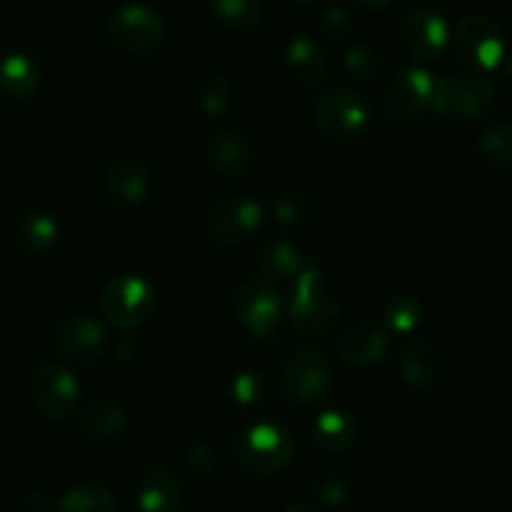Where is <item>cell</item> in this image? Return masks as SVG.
Listing matches in <instances>:
<instances>
[{"label":"cell","mask_w":512,"mask_h":512,"mask_svg":"<svg viewBox=\"0 0 512 512\" xmlns=\"http://www.w3.org/2000/svg\"><path fill=\"white\" fill-rule=\"evenodd\" d=\"M450 43L468 73L490 75L505 63L503 30L488 15H468L460 20Z\"/></svg>","instance_id":"6da1fadb"},{"label":"cell","mask_w":512,"mask_h":512,"mask_svg":"<svg viewBox=\"0 0 512 512\" xmlns=\"http://www.w3.org/2000/svg\"><path fill=\"white\" fill-rule=\"evenodd\" d=\"M293 283L295 293L288 305V315L293 325L303 333H325L333 325L335 315H338V300L325 288L318 265L313 260H305Z\"/></svg>","instance_id":"7a4b0ae2"},{"label":"cell","mask_w":512,"mask_h":512,"mask_svg":"<svg viewBox=\"0 0 512 512\" xmlns=\"http://www.w3.org/2000/svg\"><path fill=\"white\" fill-rule=\"evenodd\" d=\"M295 443L285 428L275 423H255L235 440V455L248 470L260 475L280 473L293 460Z\"/></svg>","instance_id":"3957f363"},{"label":"cell","mask_w":512,"mask_h":512,"mask_svg":"<svg viewBox=\"0 0 512 512\" xmlns=\"http://www.w3.org/2000/svg\"><path fill=\"white\" fill-rule=\"evenodd\" d=\"M498 88L488 75H465V78H435L430 108L440 115L480 118L495 105Z\"/></svg>","instance_id":"277c9868"},{"label":"cell","mask_w":512,"mask_h":512,"mask_svg":"<svg viewBox=\"0 0 512 512\" xmlns=\"http://www.w3.org/2000/svg\"><path fill=\"white\" fill-rule=\"evenodd\" d=\"M100 308L115 328H140L155 313V290L140 275H123V278L108 283L103 298H100Z\"/></svg>","instance_id":"5b68a950"},{"label":"cell","mask_w":512,"mask_h":512,"mask_svg":"<svg viewBox=\"0 0 512 512\" xmlns=\"http://www.w3.org/2000/svg\"><path fill=\"white\" fill-rule=\"evenodd\" d=\"M435 78L423 68H400L380 85L378 105L385 118L413 120L430 108Z\"/></svg>","instance_id":"8992f818"},{"label":"cell","mask_w":512,"mask_h":512,"mask_svg":"<svg viewBox=\"0 0 512 512\" xmlns=\"http://www.w3.org/2000/svg\"><path fill=\"white\" fill-rule=\"evenodd\" d=\"M370 108L360 93L350 88H335L320 95L313 105V125L328 138L348 140L365 130Z\"/></svg>","instance_id":"52a82bcc"},{"label":"cell","mask_w":512,"mask_h":512,"mask_svg":"<svg viewBox=\"0 0 512 512\" xmlns=\"http://www.w3.org/2000/svg\"><path fill=\"white\" fill-rule=\"evenodd\" d=\"M280 385L293 403L313 405L320 403L333 388V370H330L328 358L320 350L300 348L285 363Z\"/></svg>","instance_id":"ba28073f"},{"label":"cell","mask_w":512,"mask_h":512,"mask_svg":"<svg viewBox=\"0 0 512 512\" xmlns=\"http://www.w3.org/2000/svg\"><path fill=\"white\" fill-rule=\"evenodd\" d=\"M233 318L255 338H268L278 325L280 300L273 285L263 278H245L230 300Z\"/></svg>","instance_id":"9c48e42d"},{"label":"cell","mask_w":512,"mask_h":512,"mask_svg":"<svg viewBox=\"0 0 512 512\" xmlns=\"http://www.w3.org/2000/svg\"><path fill=\"white\" fill-rule=\"evenodd\" d=\"M165 38V25L148 5L128 3L110 18V40L125 53H148Z\"/></svg>","instance_id":"30bf717a"},{"label":"cell","mask_w":512,"mask_h":512,"mask_svg":"<svg viewBox=\"0 0 512 512\" xmlns=\"http://www.w3.org/2000/svg\"><path fill=\"white\" fill-rule=\"evenodd\" d=\"M78 380L70 370L60 365H40L30 380V398L33 405L48 418H65L75 410L78 403Z\"/></svg>","instance_id":"8fae6325"},{"label":"cell","mask_w":512,"mask_h":512,"mask_svg":"<svg viewBox=\"0 0 512 512\" xmlns=\"http://www.w3.org/2000/svg\"><path fill=\"white\" fill-rule=\"evenodd\" d=\"M400 40L410 55L420 60H433L440 58L450 45V28L443 15L435 10L415 8L408 10L400 20Z\"/></svg>","instance_id":"7c38bea8"},{"label":"cell","mask_w":512,"mask_h":512,"mask_svg":"<svg viewBox=\"0 0 512 512\" xmlns=\"http://www.w3.org/2000/svg\"><path fill=\"white\" fill-rule=\"evenodd\" d=\"M263 223V210L248 198H228L208 215V233L220 243H245Z\"/></svg>","instance_id":"4fadbf2b"},{"label":"cell","mask_w":512,"mask_h":512,"mask_svg":"<svg viewBox=\"0 0 512 512\" xmlns=\"http://www.w3.org/2000/svg\"><path fill=\"white\" fill-rule=\"evenodd\" d=\"M385 350H388V333L375 320H358L338 338V355L345 363H378Z\"/></svg>","instance_id":"5bb4252c"},{"label":"cell","mask_w":512,"mask_h":512,"mask_svg":"<svg viewBox=\"0 0 512 512\" xmlns=\"http://www.w3.org/2000/svg\"><path fill=\"white\" fill-rule=\"evenodd\" d=\"M143 512H180L185 505V485L173 470L153 468L143 475L138 488Z\"/></svg>","instance_id":"9a60e30c"},{"label":"cell","mask_w":512,"mask_h":512,"mask_svg":"<svg viewBox=\"0 0 512 512\" xmlns=\"http://www.w3.org/2000/svg\"><path fill=\"white\" fill-rule=\"evenodd\" d=\"M208 155L213 168L225 178H245L255 163L253 145L240 133H218L210 138Z\"/></svg>","instance_id":"2e32d148"},{"label":"cell","mask_w":512,"mask_h":512,"mask_svg":"<svg viewBox=\"0 0 512 512\" xmlns=\"http://www.w3.org/2000/svg\"><path fill=\"white\" fill-rule=\"evenodd\" d=\"M55 343L63 353L73 355V358H93L100 353L105 343L103 328L95 320L83 318V315H73V318L63 320L55 330Z\"/></svg>","instance_id":"e0dca14e"},{"label":"cell","mask_w":512,"mask_h":512,"mask_svg":"<svg viewBox=\"0 0 512 512\" xmlns=\"http://www.w3.org/2000/svg\"><path fill=\"white\" fill-rule=\"evenodd\" d=\"M290 75L300 85H318L328 75V55L308 35H298L288 43L285 50Z\"/></svg>","instance_id":"ac0fdd59"},{"label":"cell","mask_w":512,"mask_h":512,"mask_svg":"<svg viewBox=\"0 0 512 512\" xmlns=\"http://www.w3.org/2000/svg\"><path fill=\"white\" fill-rule=\"evenodd\" d=\"M400 373L408 385L425 388L440 373V350L433 340L413 338L400 353Z\"/></svg>","instance_id":"d6986e66"},{"label":"cell","mask_w":512,"mask_h":512,"mask_svg":"<svg viewBox=\"0 0 512 512\" xmlns=\"http://www.w3.org/2000/svg\"><path fill=\"white\" fill-rule=\"evenodd\" d=\"M105 190L110 193V198L123 205L140 203V200H145V195L150 190L148 170L135 158L118 160L108 170V175H105Z\"/></svg>","instance_id":"ffe728a7"},{"label":"cell","mask_w":512,"mask_h":512,"mask_svg":"<svg viewBox=\"0 0 512 512\" xmlns=\"http://www.w3.org/2000/svg\"><path fill=\"white\" fill-rule=\"evenodd\" d=\"M40 83V70L33 58L23 53H10L0 60V90L10 98H28Z\"/></svg>","instance_id":"44dd1931"},{"label":"cell","mask_w":512,"mask_h":512,"mask_svg":"<svg viewBox=\"0 0 512 512\" xmlns=\"http://www.w3.org/2000/svg\"><path fill=\"white\" fill-rule=\"evenodd\" d=\"M313 435L320 448L340 453V450H348L355 443L358 425H355L353 415L345 413V410H325L315 418Z\"/></svg>","instance_id":"7402d4cb"},{"label":"cell","mask_w":512,"mask_h":512,"mask_svg":"<svg viewBox=\"0 0 512 512\" xmlns=\"http://www.w3.org/2000/svg\"><path fill=\"white\" fill-rule=\"evenodd\" d=\"M113 508V493L100 483L73 485L58 500L60 512H113Z\"/></svg>","instance_id":"603a6c76"},{"label":"cell","mask_w":512,"mask_h":512,"mask_svg":"<svg viewBox=\"0 0 512 512\" xmlns=\"http://www.w3.org/2000/svg\"><path fill=\"white\" fill-rule=\"evenodd\" d=\"M303 263V255L288 243H268L260 253V268L268 275V280H278V283H290L298 278Z\"/></svg>","instance_id":"cb8c5ba5"},{"label":"cell","mask_w":512,"mask_h":512,"mask_svg":"<svg viewBox=\"0 0 512 512\" xmlns=\"http://www.w3.org/2000/svg\"><path fill=\"white\" fill-rule=\"evenodd\" d=\"M20 243L28 253L43 255L48 253L50 248L58 240V225L50 218L48 213H30L28 218L20 223Z\"/></svg>","instance_id":"d4e9b609"},{"label":"cell","mask_w":512,"mask_h":512,"mask_svg":"<svg viewBox=\"0 0 512 512\" xmlns=\"http://www.w3.org/2000/svg\"><path fill=\"white\" fill-rule=\"evenodd\" d=\"M125 423L128 415L115 403H95L83 415V430L93 438H113L125 428Z\"/></svg>","instance_id":"484cf974"},{"label":"cell","mask_w":512,"mask_h":512,"mask_svg":"<svg viewBox=\"0 0 512 512\" xmlns=\"http://www.w3.org/2000/svg\"><path fill=\"white\" fill-rule=\"evenodd\" d=\"M210 8L233 28H250L263 18L265 0H210Z\"/></svg>","instance_id":"4316f807"},{"label":"cell","mask_w":512,"mask_h":512,"mask_svg":"<svg viewBox=\"0 0 512 512\" xmlns=\"http://www.w3.org/2000/svg\"><path fill=\"white\" fill-rule=\"evenodd\" d=\"M423 320V305L413 295H395L385 303V323L395 330V333H413Z\"/></svg>","instance_id":"83f0119b"},{"label":"cell","mask_w":512,"mask_h":512,"mask_svg":"<svg viewBox=\"0 0 512 512\" xmlns=\"http://www.w3.org/2000/svg\"><path fill=\"white\" fill-rule=\"evenodd\" d=\"M480 155L485 163L495 165V168H505L512 160V130L508 123H498L483 133L478 143Z\"/></svg>","instance_id":"f1b7e54d"},{"label":"cell","mask_w":512,"mask_h":512,"mask_svg":"<svg viewBox=\"0 0 512 512\" xmlns=\"http://www.w3.org/2000/svg\"><path fill=\"white\" fill-rule=\"evenodd\" d=\"M273 210H275V218H278L283 225H300L308 220L310 200L303 190L285 188L275 195Z\"/></svg>","instance_id":"f546056e"},{"label":"cell","mask_w":512,"mask_h":512,"mask_svg":"<svg viewBox=\"0 0 512 512\" xmlns=\"http://www.w3.org/2000/svg\"><path fill=\"white\" fill-rule=\"evenodd\" d=\"M233 105V90L230 83L220 75H210L203 85H200V108L210 115V118H220L225 110Z\"/></svg>","instance_id":"4dcf8cb0"},{"label":"cell","mask_w":512,"mask_h":512,"mask_svg":"<svg viewBox=\"0 0 512 512\" xmlns=\"http://www.w3.org/2000/svg\"><path fill=\"white\" fill-rule=\"evenodd\" d=\"M265 395V378L258 370H243L233 380V398L240 405H258Z\"/></svg>","instance_id":"1f68e13d"},{"label":"cell","mask_w":512,"mask_h":512,"mask_svg":"<svg viewBox=\"0 0 512 512\" xmlns=\"http://www.w3.org/2000/svg\"><path fill=\"white\" fill-rule=\"evenodd\" d=\"M345 68H348L355 78H370V75L378 73L380 68L378 50L370 48V45H358V48L348 50V55H345Z\"/></svg>","instance_id":"d6a6232c"},{"label":"cell","mask_w":512,"mask_h":512,"mask_svg":"<svg viewBox=\"0 0 512 512\" xmlns=\"http://www.w3.org/2000/svg\"><path fill=\"white\" fill-rule=\"evenodd\" d=\"M350 25H353V18H350V13L345 8H330L325 10L323 15V28L328 30V33L333 35H343L348 33Z\"/></svg>","instance_id":"836d02e7"},{"label":"cell","mask_w":512,"mask_h":512,"mask_svg":"<svg viewBox=\"0 0 512 512\" xmlns=\"http://www.w3.org/2000/svg\"><path fill=\"white\" fill-rule=\"evenodd\" d=\"M333 493H338V498L340 495H345L348 493V483H345V480H340V475L330 473V475H325L323 483H320V495H323L325 500H333Z\"/></svg>","instance_id":"e575fe53"},{"label":"cell","mask_w":512,"mask_h":512,"mask_svg":"<svg viewBox=\"0 0 512 512\" xmlns=\"http://www.w3.org/2000/svg\"><path fill=\"white\" fill-rule=\"evenodd\" d=\"M283 512H318V510L310 508V505H305V503H295V505H290V508H285Z\"/></svg>","instance_id":"d590c367"},{"label":"cell","mask_w":512,"mask_h":512,"mask_svg":"<svg viewBox=\"0 0 512 512\" xmlns=\"http://www.w3.org/2000/svg\"><path fill=\"white\" fill-rule=\"evenodd\" d=\"M358 3L370 5V8H385V5H390L393 0H358Z\"/></svg>","instance_id":"8d00e7d4"},{"label":"cell","mask_w":512,"mask_h":512,"mask_svg":"<svg viewBox=\"0 0 512 512\" xmlns=\"http://www.w3.org/2000/svg\"><path fill=\"white\" fill-rule=\"evenodd\" d=\"M298 3H305V0H298Z\"/></svg>","instance_id":"74e56055"}]
</instances>
